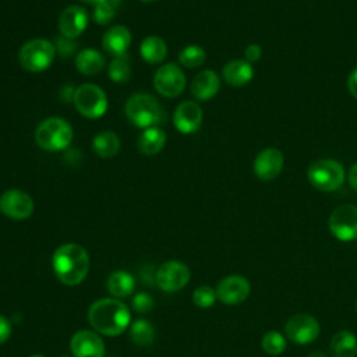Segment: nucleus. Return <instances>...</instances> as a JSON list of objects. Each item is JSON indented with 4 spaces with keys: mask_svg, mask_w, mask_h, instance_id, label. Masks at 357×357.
<instances>
[{
    "mask_svg": "<svg viewBox=\"0 0 357 357\" xmlns=\"http://www.w3.org/2000/svg\"><path fill=\"white\" fill-rule=\"evenodd\" d=\"M88 322L95 332L105 336H119L131 325L128 307L114 297H103L93 301L86 312Z\"/></svg>",
    "mask_w": 357,
    "mask_h": 357,
    "instance_id": "nucleus-1",
    "label": "nucleus"
},
{
    "mask_svg": "<svg viewBox=\"0 0 357 357\" xmlns=\"http://www.w3.org/2000/svg\"><path fill=\"white\" fill-rule=\"evenodd\" d=\"M91 266L88 251L78 243H64L52 255L56 278L66 286H77L85 280Z\"/></svg>",
    "mask_w": 357,
    "mask_h": 357,
    "instance_id": "nucleus-2",
    "label": "nucleus"
},
{
    "mask_svg": "<svg viewBox=\"0 0 357 357\" xmlns=\"http://www.w3.org/2000/svg\"><path fill=\"white\" fill-rule=\"evenodd\" d=\"M74 137L73 127L61 117H49L40 121L35 130V142L39 148L57 152L68 148Z\"/></svg>",
    "mask_w": 357,
    "mask_h": 357,
    "instance_id": "nucleus-3",
    "label": "nucleus"
},
{
    "mask_svg": "<svg viewBox=\"0 0 357 357\" xmlns=\"http://www.w3.org/2000/svg\"><path fill=\"white\" fill-rule=\"evenodd\" d=\"M126 116L138 128L158 126L163 120V112L158 99L149 93H134L126 102Z\"/></svg>",
    "mask_w": 357,
    "mask_h": 357,
    "instance_id": "nucleus-4",
    "label": "nucleus"
},
{
    "mask_svg": "<svg viewBox=\"0 0 357 357\" xmlns=\"http://www.w3.org/2000/svg\"><path fill=\"white\" fill-rule=\"evenodd\" d=\"M56 56L53 42L45 38H33L25 42L18 50V61L28 73H42L47 70Z\"/></svg>",
    "mask_w": 357,
    "mask_h": 357,
    "instance_id": "nucleus-5",
    "label": "nucleus"
},
{
    "mask_svg": "<svg viewBox=\"0 0 357 357\" xmlns=\"http://www.w3.org/2000/svg\"><path fill=\"white\" fill-rule=\"evenodd\" d=\"M344 169L335 159H319L310 165L307 170L308 181L319 191L331 192L342 187L344 181Z\"/></svg>",
    "mask_w": 357,
    "mask_h": 357,
    "instance_id": "nucleus-6",
    "label": "nucleus"
},
{
    "mask_svg": "<svg viewBox=\"0 0 357 357\" xmlns=\"http://www.w3.org/2000/svg\"><path fill=\"white\" fill-rule=\"evenodd\" d=\"M77 112L86 119H99L107 110V96L105 91L95 84L79 85L73 98Z\"/></svg>",
    "mask_w": 357,
    "mask_h": 357,
    "instance_id": "nucleus-7",
    "label": "nucleus"
},
{
    "mask_svg": "<svg viewBox=\"0 0 357 357\" xmlns=\"http://www.w3.org/2000/svg\"><path fill=\"white\" fill-rule=\"evenodd\" d=\"M319 322L315 317L307 312L293 314L284 324L286 339L300 346L312 343L319 336Z\"/></svg>",
    "mask_w": 357,
    "mask_h": 357,
    "instance_id": "nucleus-8",
    "label": "nucleus"
},
{
    "mask_svg": "<svg viewBox=\"0 0 357 357\" xmlns=\"http://www.w3.org/2000/svg\"><path fill=\"white\" fill-rule=\"evenodd\" d=\"M332 236L340 241L357 240V205L343 204L336 206L328 220Z\"/></svg>",
    "mask_w": 357,
    "mask_h": 357,
    "instance_id": "nucleus-9",
    "label": "nucleus"
},
{
    "mask_svg": "<svg viewBox=\"0 0 357 357\" xmlns=\"http://www.w3.org/2000/svg\"><path fill=\"white\" fill-rule=\"evenodd\" d=\"M190 278L191 272L188 265L177 259H169L163 262L155 273V282L158 287L166 293H174L181 290L187 286Z\"/></svg>",
    "mask_w": 357,
    "mask_h": 357,
    "instance_id": "nucleus-10",
    "label": "nucleus"
},
{
    "mask_svg": "<svg viewBox=\"0 0 357 357\" xmlns=\"http://www.w3.org/2000/svg\"><path fill=\"white\" fill-rule=\"evenodd\" d=\"M153 86L159 95L165 98H176L185 88V75L177 64H162L153 75Z\"/></svg>",
    "mask_w": 357,
    "mask_h": 357,
    "instance_id": "nucleus-11",
    "label": "nucleus"
},
{
    "mask_svg": "<svg viewBox=\"0 0 357 357\" xmlns=\"http://www.w3.org/2000/svg\"><path fill=\"white\" fill-rule=\"evenodd\" d=\"M32 197L18 188H11L0 195V212L13 220H25L33 213Z\"/></svg>",
    "mask_w": 357,
    "mask_h": 357,
    "instance_id": "nucleus-12",
    "label": "nucleus"
},
{
    "mask_svg": "<svg viewBox=\"0 0 357 357\" xmlns=\"http://www.w3.org/2000/svg\"><path fill=\"white\" fill-rule=\"evenodd\" d=\"M215 290L220 303L226 305H238L248 298L251 284L243 275H229L218 283Z\"/></svg>",
    "mask_w": 357,
    "mask_h": 357,
    "instance_id": "nucleus-13",
    "label": "nucleus"
},
{
    "mask_svg": "<svg viewBox=\"0 0 357 357\" xmlns=\"http://www.w3.org/2000/svg\"><path fill=\"white\" fill-rule=\"evenodd\" d=\"M73 357H105V342L102 336L89 329L77 331L70 339Z\"/></svg>",
    "mask_w": 357,
    "mask_h": 357,
    "instance_id": "nucleus-14",
    "label": "nucleus"
},
{
    "mask_svg": "<svg viewBox=\"0 0 357 357\" xmlns=\"http://www.w3.org/2000/svg\"><path fill=\"white\" fill-rule=\"evenodd\" d=\"M283 163V153L278 148H265L257 155L252 169L258 178L269 181L280 174Z\"/></svg>",
    "mask_w": 357,
    "mask_h": 357,
    "instance_id": "nucleus-15",
    "label": "nucleus"
},
{
    "mask_svg": "<svg viewBox=\"0 0 357 357\" xmlns=\"http://www.w3.org/2000/svg\"><path fill=\"white\" fill-rule=\"evenodd\" d=\"M173 124L181 134H192L202 124V109L192 100L181 102L173 113Z\"/></svg>",
    "mask_w": 357,
    "mask_h": 357,
    "instance_id": "nucleus-16",
    "label": "nucleus"
},
{
    "mask_svg": "<svg viewBox=\"0 0 357 357\" xmlns=\"http://www.w3.org/2000/svg\"><path fill=\"white\" fill-rule=\"evenodd\" d=\"M86 25L88 13L81 6H68L60 13L59 31L66 38H78L86 29Z\"/></svg>",
    "mask_w": 357,
    "mask_h": 357,
    "instance_id": "nucleus-17",
    "label": "nucleus"
},
{
    "mask_svg": "<svg viewBox=\"0 0 357 357\" xmlns=\"http://www.w3.org/2000/svg\"><path fill=\"white\" fill-rule=\"evenodd\" d=\"M131 45V32L124 25H114L109 28L102 36V47L107 54L123 56Z\"/></svg>",
    "mask_w": 357,
    "mask_h": 357,
    "instance_id": "nucleus-18",
    "label": "nucleus"
},
{
    "mask_svg": "<svg viewBox=\"0 0 357 357\" xmlns=\"http://www.w3.org/2000/svg\"><path fill=\"white\" fill-rule=\"evenodd\" d=\"M220 88V78L213 70H202L191 81V95L198 100L212 99Z\"/></svg>",
    "mask_w": 357,
    "mask_h": 357,
    "instance_id": "nucleus-19",
    "label": "nucleus"
},
{
    "mask_svg": "<svg viewBox=\"0 0 357 357\" xmlns=\"http://www.w3.org/2000/svg\"><path fill=\"white\" fill-rule=\"evenodd\" d=\"M223 79L231 86H243L248 84L254 77V68L247 60L236 59L225 64L222 70Z\"/></svg>",
    "mask_w": 357,
    "mask_h": 357,
    "instance_id": "nucleus-20",
    "label": "nucleus"
},
{
    "mask_svg": "<svg viewBox=\"0 0 357 357\" xmlns=\"http://www.w3.org/2000/svg\"><path fill=\"white\" fill-rule=\"evenodd\" d=\"M166 145V132L158 127H148L141 131L137 139V148L142 155L152 156L159 153Z\"/></svg>",
    "mask_w": 357,
    "mask_h": 357,
    "instance_id": "nucleus-21",
    "label": "nucleus"
},
{
    "mask_svg": "<svg viewBox=\"0 0 357 357\" xmlns=\"http://www.w3.org/2000/svg\"><path fill=\"white\" fill-rule=\"evenodd\" d=\"M106 289L114 298H126L135 290V278L124 269L114 271L106 280Z\"/></svg>",
    "mask_w": 357,
    "mask_h": 357,
    "instance_id": "nucleus-22",
    "label": "nucleus"
},
{
    "mask_svg": "<svg viewBox=\"0 0 357 357\" xmlns=\"http://www.w3.org/2000/svg\"><path fill=\"white\" fill-rule=\"evenodd\" d=\"M331 357H356L357 337L350 331L336 332L329 342Z\"/></svg>",
    "mask_w": 357,
    "mask_h": 357,
    "instance_id": "nucleus-23",
    "label": "nucleus"
},
{
    "mask_svg": "<svg viewBox=\"0 0 357 357\" xmlns=\"http://www.w3.org/2000/svg\"><path fill=\"white\" fill-rule=\"evenodd\" d=\"M75 67L84 75H96L105 68V57L99 50L86 47L75 56Z\"/></svg>",
    "mask_w": 357,
    "mask_h": 357,
    "instance_id": "nucleus-24",
    "label": "nucleus"
},
{
    "mask_svg": "<svg viewBox=\"0 0 357 357\" xmlns=\"http://www.w3.org/2000/svg\"><path fill=\"white\" fill-rule=\"evenodd\" d=\"M141 57L149 64H159L167 56V45L160 36H146L139 45Z\"/></svg>",
    "mask_w": 357,
    "mask_h": 357,
    "instance_id": "nucleus-25",
    "label": "nucleus"
},
{
    "mask_svg": "<svg viewBox=\"0 0 357 357\" xmlns=\"http://www.w3.org/2000/svg\"><path fill=\"white\" fill-rule=\"evenodd\" d=\"M92 149L100 158H113L120 151V138L113 131H100L92 139Z\"/></svg>",
    "mask_w": 357,
    "mask_h": 357,
    "instance_id": "nucleus-26",
    "label": "nucleus"
},
{
    "mask_svg": "<svg viewBox=\"0 0 357 357\" xmlns=\"http://www.w3.org/2000/svg\"><path fill=\"white\" fill-rule=\"evenodd\" d=\"M128 335H130V339L134 344H137L139 347H148L153 343L155 336H156V331L148 319L139 318V319H135L130 325Z\"/></svg>",
    "mask_w": 357,
    "mask_h": 357,
    "instance_id": "nucleus-27",
    "label": "nucleus"
},
{
    "mask_svg": "<svg viewBox=\"0 0 357 357\" xmlns=\"http://www.w3.org/2000/svg\"><path fill=\"white\" fill-rule=\"evenodd\" d=\"M109 78L116 84H123L131 77V63L127 54L116 56L107 66Z\"/></svg>",
    "mask_w": 357,
    "mask_h": 357,
    "instance_id": "nucleus-28",
    "label": "nucleus"
},
{
    "mask_svg": "<svg viewBox=\"0 0 357 357\" xmlns=\"http://www.w3.org/2000/svg\"><path fill=\"white\" fill-rule=\"evenodd\" d=\"M206 59L205 50L198 45H188L178 53V61L187 68H197L204 64Z\"/></svg>",
    "mask_w": 357,
    "mask_h": 357,
    "instance_id": "nucleus-29",
    "label": "nucleus"
},
{
    "mask_svg": "<svg viewBox=\"0 0 357 357\" xmlns=\"http://www.w3.org/2000/svg\"><path fill=\"white\" fill-rule=\"evenodd\" d=\"M287 344L286 336H283L280 332L278 331H269L266 333H264L262 339H261V346L262 350L269 354V356H279L284 351Z\"/></svg>",
    "mask_w": 357,
    "mask_h": 357,
    "instance_id": "nucleus-30",
    "label": "nucleus"
},
{
    "mask_svg": "<svg viewBox=\"0 0 357 357\" xmlns=\"http://www.w3.org/2000/svg\"><path fill=\"white\" fill-rule=\"evenodd\" d=\"M216 300H218L216 290L211 286L202 284L192 291V301L199 308H209L215 304Z\"/></svg>",
    "mask_w": 357,
    "mask_h": 357,
    "instance_id": "nucleus-31",
    "label": "nucleus"
},
{
    "mask_svg": "<svg viewBox=\"0 0 357 357\" xmlns=\"http://www.w3.org/2000/svg\"><path fill=\"white\" fill-rule=\"evenodd\" d=\"M116 8L109 7L103 3H96L95 8H93V20L99 24V25H107L113 21L114 15H116Z\"/></svg>",
    "mask_w": 357,
    "mask_h": 357,
    "instance_id": "nucleus-32",
    "label": "nucleus"
},
{
    "mask_svg": "<svg viewBox=\"0 0 357 357\" xmlns=\"http://www.w3.org/2000/svg\"><path fill=\"white\" fill-rule=\"evenodd\" d=\"M54 47H56V53H59L61 57H68L71 56L73 53H75L77 50V43L74 42V39H70V38H66L63 35L57 36L56 40L53 42Z\"/></svg>",
    "mask_w": 357,
    "mask_h": 357,
    "instance_id": "nucleus-33",
    "label": "nucleus"
},
{
    "mask_svg": "<svg viewBox=\"0 0 357 357\" xmlns=\"http://www.w3.org/2000/svg\"><path fill=\"white\" fill-rule=\"evenodd\" d=\"M131 305L137 312H148L153 307V298L148 293H137L131 301Z\"/></svg>",
    "mask_w": 357,
    "mask_h": 357,
    "instance_id": "nucleus-34",
    "label": "nucleus"
},
{
    "mask_svg": "<svg viewBox=\"0 0 357 357\" xmlns=\"http://www.w3.org/2000/svg\"><path fill=\"white\" fill-rule=\"evenodd\" d=\"M261 54H262V47L257 43H251L245 47L244 50V56H245V60L248 63H255L261 59Z\"/></svg>",
    "mask_w": 357,
    "mask_h": 357,
    "instance_id": "nucleus-35",
    "label": "nucleus"
},
{
    "mask_svg": "<svg viewBox=\"0 0 357 357\" xmlns=\"http://www.w3.org/2000/svg\"><path fill=\"white\" fill-rule=\"evenodd\" d=\"M11 333H13V328L8 318H6L4 315H0V346L10 339Z\"/></svg>",
    "mask_w": 357,
    "mask_h": 357,
    "instance_id": "nucleus-36",
    "label": "nucleus"
},
{
    "mask_svg": "<svg viewBox=\"0 0 357 357\" xmlns=\"http://www.w3.org/2000/svg\"><path fill=\"white\" fill-rule=\"evenodd\" d=\"M347 88H349V92L351 93V96L354 99H357V67L353 68V71L350 73V75L347 78Z\"/></svg>",
    "mask_w": 357,
    "mask_h": 357,
    "instance_id": "nucleus-37",
    "label": "nucleus"
},
{
    "mask_svg": "<svg viewBox=\"0 0 357 357\" xmlns=\"http://www.w3.org/2000/svg\"><path fill=\"white\" fill-rule=\"evenodd\" d=\"M347 180H349V184L353 190L357 191V162L349 169V173H347Z\"/></svg>",
    "mask_w": 357,
    "mask_h": 357,
    "instance_id": "nucleus-38",
    "label": "nucleus"
},
{
    "mask_svg": "<svg viewBox=\"0 0 357 357\" xmlns=\"http://www.w3.org/2000/svg\"><path fill=\"white\" fill-rule=\"evenodd\" d=\"M98 3H103V4H106V6H109V7H113V8L117 10V8L121 6L123 0H99Z\"/></svg>",
    "mask_w": 357,
    "mask_h": 357,
    "instance_id": "nucleus-39",
    "label": "nucleus"
},
{
    "mask_svg": "<svg viewBox=\"0 0 357 357\" xmlns=\"http://www.w3.org/2000/svg\"><path fill=\"white\" fill-rule=\"evenodd\" d=\"M307 357H328V356L321 350H314V351H310Z\"/></svg>",
    "mask_w": 357,
    "mask_h": 357,
    "instance_id": "nucleus-40",
    "label": "nucleus"
},
{
    "mask_svg": "<svg viewBox=\"0 0 357 357\" xmlns=\"http://www.w3.org/2000/svg\"><path fill=\"white\" fill-rule=\"evenodd\" d=\"M84 3H88V4H96L99 0H81Z\"/></svg>",
    "mask_w": 357,
    "mask_h": 357,
    "instance_id": "nucleus-41",
    "label": "nucleus"
},
{
    "mask_svg": "<svg viewBox=\"0 0 357 357\" xmlns=\"http://www.w3.org/2000/svg\"><path fill=\"white\" fill-rule=\"evenodd\" d=\"M28 357H45L43 354H31V356H28Z\"/></svg>",
    "mask_w": 357,
    "mask_h": 357,
    "instance_id": "nucleus-42",
    "label": "nucleus"
},
{
    "mask_svg": "<svg viewBox=\"0 0 357 357\" xmlns=\"http://www.w3.org/2000/svg\"><path fill=\"white\" fill-rule=\"evenodd\" d=\"M141 1H144V3H153V1H156V0H141Z\"/></svg>",
    "mask_w": 357,
    "mask_h": 357,
    "instance_id": "nucleus-43",
    "label": "nucleus"
},
{
    "mask_svg": "<svg viewBox=\"0 0 357 357\" xmlns=\"http://www.w3.org/2000/svg\"><path fill=\"white\" fill-rule=\"evenodd\" d=\"M356 311H357V301H356Z\"/></svg>",
    "mask_w": 357,
    "mask_h": 357,
    "instance_id": "nucleus-44",
    "label": "nucleus"
},
{
    "mask_svg": "<svg viewBox=\"0 0 357 357\" xmlns=\"http://www.w3.org/2000/svg\"><path fill=\"white\" fill-rule=\"evenodd\" d=\"M63 357H68V356H63Z\"/></svg>",
    "mask_w": 357,
    "mask_h": 357,
    "instance_id": "nucleus-45",
    "label": "nucleus"
}]
</instances>
